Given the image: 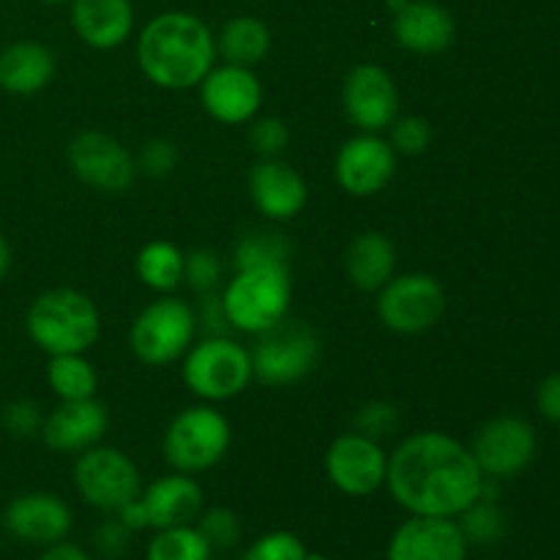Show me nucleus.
<instances>
[{
  "mask_svg": "<svg viewBox=\"0 0 560 560\" xmlns=\"http://www.w3.org/2000/svg\"><path fill=\"white\" fill-rule=\"evenodd\" d=\"M3 430L14 438H33L36 432H42V410H38L36 402L31 399H16V402H9L3 408Z\"/></svg>",
  "mask_w": 560,
  "mask_h": 560,
  "instance_id": "obj_36",
  "label": "nucleus"
},
{
  "mask_svg": "<svg viewBox=\"0 0 560 560\" xmlns=\"http://www.w3.org/2000/svg\"><path fill=\"white\" fill-rule=\"evenodd\" d=\"M252 353V375L262 386L284 388L304 381L320 359V342L306 323H295L284 317L268 331L257 334V345Z\"/></svg>",
  "mask_w": 560,
  "mask_h": 560,
  "instance_id": "obj_7",
  "label": "nucleus"
},
{
  "mask_svg": "<svg viewBox=\"0 0 560 560\" xmlns=\"http://www.w3.org/2000/svg\"><path fill=\"white\" fill-rule=\"evenodd\" d=\"M290 299V268H244L224 288L222 306L235 331L262 334L288 317Z\"/></svg>",
  "mask_w": 560,
  "mask_h": 560,
  "instance_id": "obj_4",
  "label": "nucleus"
},
{
  "mask_svg": "<svg viewBox=\"0 0 560 560\" xmlns=\"http://www.w3.org/2000/svg\"><path fill=\"white\" fill-rule=\"evenodd\" d=\"M178 164V151L170 140H151L142 145L140 159H137V170L148 173L151 178H164Z\"/></svg>",
  "mask_w": 560,
  "mask_h": 560,
  "instance_id": "obj_39",
  "label": "nucleus"
},
{
  "mask_svg": "<svg viewBox=\"0 0 560 560\" xmlns=\"http://www.w3.org/2000/svg\"><path fill=\"white\" fill-rule=\"evenodd\" d=\"M186 255L170 241H151L137 255V277L156 293H173L184 282Z\"/></svg>",
  "mask_w": 560,
  "mask_h": 560,
  "instance_id": "obj_27",
  "label": "nucleus"
},
{
  "mask_svg": "<svg viewBox=\"0 0 560 560\" xmlns=\"http://www.w3.org/2000/svg\"><path fill=\"white\" fill-rule=\"evenodd\" d=\"M25 328L31 342L49 355L85 353L102 334V317L85 293L55 288L27 306Z\"/></svg>",
  "mask_w": 560,
  "mask_h": 560,
  "instance_id": "obj_3",
  "label": "nucleus"
},
{
  "mask_svg": "<svg viewBox=\"0 0 560 560\" xmlns=\"http://www.w3.org/2000/svg\"><path fill=\"white\" fill-rule=\"evenodd\" d=\"M233 443L230 421L211 405H191L170 421L164 432V459L178 474H202L224 459Z\"/></svg>",
  "mask_w": 560,
  "mask_h": 560,
  "instance_id": "obj_5",
  "label": "nucleus"
},
{
  "mask_svg": "<svg viewBox=\"0 0 560 560\" xmlns=\"http://www.w3.org/2000/svg\"><path fill=\"white\" fill-rule=\"evenodd\" d=\"M55 77V55L38 42H14L0 49V88L14 96H33Z\"/></svg>",
  "mask_w": 560,
  "mask_h": 560,
  "instance_id": "obj_24",
  "label": "nucleus"
},
{
  "mask_svg": "<svg viewBox=\"0 0 560 560\" xmlns=\"http://www.w3.org/2000/svg\"><path fill=\"white\" fill-rule=\"evenodd\" d=\"M468 539L454 517L410 514L388 541L386 560H468Z\"/></svg>",
  "mask_w": 560,
  "mask_h": 560,
  "instance_id": "obj_18",
  "label": "nucleus"
},
{
  "mask_svg": "<svg viewBox=\"0 0 560 560\" xmlns=\"http://www.w3.org/2000/svg\"><path fill=\"white\" fill-rule=\"evenodd\" d=\"M38 560H93V558L88 556L82 547L71 545V541L63 539V541H58V545L44 547L42 558H38Z\"/></svg>",
  "mask_w": 560,
  "mask_h": 560,
  "instance_id": "obj_43",
  "label": "nucleus"
},
{
  "mask_svg": "<svg viewBox=\"0 0 560 560\" xmlns=\"http://www.w3.org/2000/svg\"><path fill=\"white\" fill-rule=\"evenodd\" d=\"M310 550L304 541L290 530H271L260 536L241 560H306Z\"/></svg>",
  "mask_w": 560,
  "mask_h": 560,
  "instance_id": "obj_33",
  "label": "nucleus"
},
{
  "mask_svg": "<svg viewBox=\"0 0 560 560\" xmlns=\"http://www.w3.org/2000/svg\"><path fill=\"white\" fill-rule=\"evenodd\" d=\"M202 328H206L208 337H224L222 334V323H228V315H224L222 299L211 293H202ZM230 326V323H228Z\"/></svg>",
  "mask_w": 560,
  "mask_h": 560,
  "instance_id": "obj_42",
  "label": "nucleus"
},
{
  "mask_svg": "<svg viewBox=\"0 0 560 560\" xmlns=\"http://www.w3.org/2000/svg\"><path fill=\"white\" fill-rule=\"evenodd\" d=\"M397 410L388 402H370L359 410L355 416V432L372 438V441H381V438L392 435L397 430Z\"/></svg>",
  "mask_w": 560,
  "mask_h": 560,
  "instance_id": "obj_38",
  "label": "nucleus"
},
{
  "mask_svg": "<svg viewBox=\"0 0 560 560\" xmlns=\"http://www.w3.org/2000/svg\"><path fill=\"white\" fill-rule=\"evenodd\" d=\"M109 427L107 408L96 399H60L52 413L42 421L44 446L58 454H82L98 446Z\"/></svg>",
  "mask_w": 560,
  "mask_h": 560,
  "instance_id": "obj_20",
  "label": "nucleus"
},
{
  "mask_svg": "<svg viewBox=\"0 0 560 560\" xmlns=\"http://www.w3.org/2000/svg\"><path fill=\"white\" fill-rule=\"evenodd\" d=\"M202 512V490L189 474H170L142 487L140 495L120 509L115 517L131 530H162L175 525H191Z\"/></svg>",
  "mask_w": 560,
  "mask_h": 560,
  "instance_id": "obj_10",
  "label": "nucleus"
},
{
  "mask_svg": "<svg viewBox=\"0 0 560 560\" xmlns=\"http://www.w3.org/2000/svg\"><path fill=\"white\" fill-rule=\"evenodd\" d=\"M388 142H392L394 153H402V156H419V153H424L432 142L430 120L419 118V115L397 118L392 124V140Z\"/></svg>",
  "mask_w": 560,
  "mask_h": 560,
  "instance_id": "obj_34",
  "label": "nucleus"
},
{
  "mask_svg": "<svg viewBox=\"0 0 560 560\" xmlns=\"http://www.w3.org/2000/svg\"><path fill=\"white\" fill-rule=\"evenodd\" d=\"M186 388L206 402H228L252 383V353L230 337H206L184 353Z\"/></svg>",
  "mask_w": 560,
  "mask_h": 560,
  "instance_id": "obj_6",
  "label": "nucleus"
},
{
  "mask_svg": "<svg viewBox=\"0 0 560 560\" xmlns=\"http://www.w3.org/2000/svg\"><path fill=\"white\" fill-rule=\"evenodd\" d=\"M306 560H331V558L320 556V552H310V556H306Z\"/></svg>",
  "mask_w": 560,
  "mask_h": 560,
  "instance_id": "obj_46",
  "label": "nucleus"
},
{
  "mask_svg": "<svg viewBox=\"0 0 560 560\" xmlns=\"http://www.w3.org/2000/svg\"><path fill=\"white\" fill-rule=\"evenodd\" d=\"M213 550L197 525H175L151 536L145 560H211Z\"/></svg>",
  "mask_w": 560,
  "mask_h": 560,
  "instance_id": "obj_29",
  "label": "nucleus"
},
{
  "mask_svg": "<svg viewBox=\"0 0 560 560\" xmlns=\"http://www.w3.org/2000/svg\"><path fill=\"white\" fill-rule=\"evenodd\" d=\"M485 481L470 446L446 432H416L388 457V492L419 517L457 520L479 501Z\"/></svg>",
  "mask_w": 560,
  "mask_h": 560,
  "instance_id": "obj_1",
  "label": "nucleus"
},
{
  "mask_svg": "<svg viewBox=\"0 0 560 560\" xmlns=\"http://www.w3.org/2000/svg\"><path fill=\"white\" fill-rule=\"evenodd\" d=\"M457 523L463 528L468 545H492L506 530V520H503V512L498 509L495 498H479L476 503H470L459 514Z\"/></svg>",
  "mask_w": 560,
  "mask_h": 560,
  "instance_id": "obj_31",
  "label": "nucleus"
},
{
  "mask_svg": "<svg viewBox=\"0 0 560 560\" xmlns=\"http://www.w3.org/2000/svg\"><path fill=\"white\" fill-rule=\"evenodd\" d=\"M129 545H131V530L126 528L115 514L113 520H104V523L96 528V534H93V547H96V552L102 558H109V560L120 558L126 550H129Z\"/></svg>",
  "mask_w": 560,
  "mask_h": 560,
  "instance_id": "obj_40",
  "label": "nucleus"
},
{
  "mask_svg": "<svg viewBox=\"0 0 560 560\" xmlns=\"http://www.w3.org/2000/svg\"><path fill=\"white\" fill-rule=\"evenodd\" d=\"M235 271H244V268H271L282 266L290 268V244L277 233H252L246 238H241V244L235 246Z\"/></svg>",
  "mask_w": 560,
  "mask_h": 560,
  "instance_id": "obj_30",
  "label": "nucleus"
},
{
  "mask_svg": "<svg viewBox=\"0 0 560 560\" xmlns=\"http://www.w3.org/2000/svg\"><path fill=\"white\" fill-rule=\"evenodd\" d=\"M47 381L60 399H91L98 388L96 370L82 353L49 355Z\"/></svg>",
  "mask_w": 560,
  "mask_h": 560,
  "instance_id": "obj_28",
  "label": "nucleus"
},
{
  "mask_svg": "<svg viewBox=\"0 0 560 560\" xmlns=\"http://www.w3.org/2000/svg\"><path fill=\"white\" fill-rule=\"evenodd\" d=\"M71 25L93 49H115L129 38L135 11L129 0H71Z\"/></svg>",
  "mask_w": 560,
  "mask_h": 560,
  "instance_id": "obj_23",
  "label": "nucleus"
},
{
  "mask_svg": "<svg viewBox=\"0 0 560 560\" xmlns=\"http://www.w3.org/2000/svg\"><path fill=\"white\" fill-rule=\"evenodd\" d=\"M342 107L355 129L381 135L399 115L397 82L383 66H355L342 82Z\"/></svg>",
  "mask_w": 560,
  "mask_h": 560,
  "instance_id": "obj_16",
  "label": "nucleus"
},
{
  "mask_svg": "<svg viewBox=\"0 0 560 560\" xmlns=\"http://www.w3.org/2000/svg\"><path fill=\"white\" fill-rule=\"evenodd\" d=\"M268 49H271V33L255 16H233L224 22L217 36V55L224 63L252 69L266 58Z\"/></svg>",
  "mask_w": 560,
  "mask_h": 560,
  "instance_id": "obj_26",
  "label": "nucleus"
},
{
  "mask_svg": "<svg viewBox=\"0 0 560 560\" xmlns=\"http://www.w3.org/2000/svg\"><path fill=\"white\" fill-rule=\"evenodd\" d=\"M44 3H63V0H44Z\"/></svg>",
  "mask_w": 560,
  "mask_h": 560,
  "instance_id": "obj_47",
  "label": "nucleus"
},
{
  "mask_svg": "<svg viewBox=\"0 0 560 560\" xmlns=\"http://www.w3.org/2000/svg\"><path fill=\"white\" fill-rule=\"evenodd\" d=\"M222 279V262L213 252L197 249L191 255H186L184 260V282H189V288H195L197 293H213V288Z\"/></svg>",
  "mask_w": 560,
  "mask_h": 560,
  "instance_id": "obj_35",
  "label": "nucleus"
},
{
  "mask_svg": "<svg viewBox=\"0 0 560 560\" xmlns=\"http://www.w3.org/2000/svg\"><path fill=\"white\" fill-rule=\"evenodd\" d=\"M249 142H252V148L260 153V156L277 159L279 153L288 148L290 131H288V126H284L279 118H260V120H255V124H252Z\"/></svg>",
  "mask_w": 560,
  "mask_h": 560,
  "instance_id": "obj_37",
  "label": "nucleus"
},
{
  "mask_svg": "<svg viewBox=\"0 0 560 560\" xmlns=\"http://www.w3.org/2000/svg\"><path fill=\"white\" fill-rule=\"evenodd\" d=\"M197 334V317L186 301L175 295L153 301L131 323V353L145 366H167L191 348Z\"/></svg>",
  "mask_w": 560,
  "mask_h": 560,
  "instance_id": "obj_8",
  "label": "nucleus"
},
{
  "mask_svg": "<svg viewBox=\"0 0 560 560\" xmlns=\"http://www.w3.org/2000/svg\"><path fill=\"white\" fill-rule=\"evenodd\" d=\"M69 167L77 178L96 191L118 195L137 178V159L115 137L102 131H82L69 142Z\"/></svg>",
  "mask_w": 560,
  "mask_h": 560,
  "instance_id": "obj_13",
  "label": "nucleus"
},
{
  "mask_svg": "<svg viewBox=\"0 0 560 560\" xmlns=\"http://www.w3.org/2000/svg\"><path fill=\"white\" fill-rule=\"evenodd\" d=\"M9 268H11V246H9V238L3 235V230H0V279H5Z\"/></svg>",
  "mask_w": 560,
  "mask_h": 560,
  "instance_id": "obj_44",
  "label": "nucleus"
},
{
  "mask_svg": "<svg viewBox=\"0 0 560 560\" xmlns=\"http://www.w3.org/2000/svg\"><path fill=\"white\" fill-rule=\"evenodd\" d=\"M394 268H397V249L377 230L359 233L345 252V271L350 282L364 293H377L394 277Z\"/></svg>",
  "mask_w": 560,
  "mask_h": 560,
  "instance_id": "obj_25",
  "label": "nucleus"
},
{
  "mask_svg": "<svg viewBox=\"0 0 560 560\" xmlns=\"http://www.w3.org/2000/svg\"><path fill=\"white\" fill-rule=\"evenodd\" d=\"M386 3H388V9H392L394 14H397V11H399V9H405V5H408L410 0H386Z\"/></svg>",
  "mask_w": 560,
  "mask_h": 560,
  "instance_id": "obj_45",
  "label": "nucleus"
},
{
  "mask_svg": "<svg viewBox=\"0 0 560 560\" xmlns=\"http://www.w3.org/2000/svg\"><path fill=\"white\" fill-rule=\"evenodd\" d=\"M446 290L432 273L392 277L377 290V317L388 331L424 334L441 323Z\"/></svg>",
  "mask_w": 560,
  "mask_h": 560,
  "instance_id": "obj_11",
  "label": "nucleus"
},
{
  "mask_svg": "<svg viewBox=\"0 0 560 560\" xmlns=\"http://www.w3.org/2000/svg\"><path fill=\"white\" fill-rule=\"evenodd\" d=\"M388 454L361 432L339 435L326 452V476L342 495L366 498L386 485Z\"/></svg>",
  "mask_w": 560,
  "mask_h": 560,
  "instance_id": "obj_14",
  "label": "nucleus"
},
{
  "mask_svg": "<svg viewBox=\"0 0 560 560\" xmlns=\"http://www.w3.org/2000/svg\"><path fill=\"white\" fill-rule=\"evenodd\" d=\"M394 38L419 55H438L454 44V16L432 0H410L394 14Z\"/></svg>",
  "mask_w": 560,
  "mask_h": 560,
  "instance_id": "obj_22",
  "label": "nucleus"
},
{
  "mask_svg": "<svg viewBox=\"0 0 560 560\" xmlns=\"http://www.w3.org/2000/svg\"><path fill=\"white\" fill-rule=\"evenodd\" d=\"M536 408L552 424H560V372L545 377L536 388Z\"/></svg>",
  "mask_w": 560,
  "mask_h": 560,
  "instance_id": "obj_41",
  "label": "nucleus"
},
{
  "mask_svg": "<svg viewBox=\"0 0 560 560\" xmlns=\"http://www.w3.org/2000/svg\"><path fill=\"white\" fill-rule=\"evenodd\" d=\"M539 452V438L530 421L523 416H495L476 432L470 443L476 465L485 474V479L503 481L514 479L534 463Z\"/></svg>",
  "mask_w": 560,
  "mask_h": 560,
  "instance_id": "obj_12",
  "label": "nucleus"
},
{
  "mask_svg": "<svg viewBox=\"0 0 560 560\" xmlns=\"http://www.w3.org/2000/svg\"><path fill=\"white\" fill-rule=\"evenodd\" d=\"M3 525L14 539L25 545L49 547L71 534L74 514L69 503L52 492H25L5 506Z\"/></svg>",
  "mask_w": 560,
  "mask_h": 560,
  "instance_id": "obj_19",
  "label": "nucleus"
},
{
  "mask_svg": "<svg viewBox=\"0 0 560 560\" xmlns=\"http://www.w3.org/2000/svg\"><path fill=\"white\" fill-rule=\"evenodd\" d=\"M74 487L88 506L118 514L142 492L140 468L115 446H93L74 463Z\"/></svg>",
  "mask_w": 560,
  "mask_h": 560,
  "instance_id": "obj_9",
  "label": "nucleus"
},
{
  "mask_svg": "<svg viewBox=\"0 0 560 560\" xmlns=\"http://www.w3.org/2000/svg\"><path fill=\"white\" fill-rule=\"evenodd\" d=\"M197 520H200L197 530L206 536L211 550H230V547H235L241 541V523L235 517V512H230V509H208V512H200Z\"/></svg>",
  "mask_w": 560,
  "mask_h": 560,
  "instance_id": "obj_32",
  "label": "nucleus"
},
{
  "mask_svg": "<svg viewBox=\"0 0 560 560\" xmlns=\"http://www.w3.org/2000/svg\"><path fill=\"white\" fill-rule=\"evenodd\" d=\"M200 102L219 124H249L262 107V85L246 66H213L200 82Z\"/></svg>",
  "mask_w": 560,
  "mask_h": 560,
  "instance_id": "obj_17",
  "label": "nucleus"
},
{
  "mask_svg": "<svg viewBox=\"0 0 560 560\" xmlns=\"http://www.w3.org/2000/svg\"><path fill=\"white\" fill-rule=\"evenodd\" d=\"M249 195L262 217L288 222L304 211L306 180L290 164L279 159H262L249 173Z\"/></svg>",
  "mask_w": 560,
  "mask_h": 560,
  "instance_id": "obj_21",
  "label": "nucleus"
},
{
  "mask_svg": "<svg viewBox=\"0 0 560 560\" xmlns=\"http://www.w3.org/2000/svg\"><path fill=\"white\" fill-rule=\"evenodd\" d=\"M217 60V38L206 22L186 11L159 14L137 38V63L153 85L189 91L206 80Z\"/></svg>",
  "mask_w": 560,
  "mask_h": 560,
  "instance_id": "obj_2",
  "label": "nucleus"
},
{
  "mask_svg": "<svg viewBox=\"0 0 560 560\" xmlns=\"http://www.w3.org/2000/svg\"><path fill=\"white\" fill-rule=\"evenodd\" d=\"M397 173V153L381 135L361 131L339 148L334 178L350 197H372L386 189Z\"/></svg>",
  "mask_w": 560,
  "mask_h": 560,
  "instance_id": "obj_15",
  "label": "nucleus"
}]
</instances>
